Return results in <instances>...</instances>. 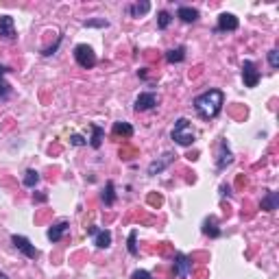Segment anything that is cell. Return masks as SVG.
I'll use <instances>...</instances> for the list:
<instances>
[{
  "label": "cell",
  "mask_w": 279,
  "mask_h": 279,
  "mask_svg": "<svg viewBox=\"0 0 279 279\" xmlns=\"http://www.w3.org/2000/svg\"><path fill=\"white\" fill-rule=\"evenodd\" d=\"M223 105H225V94L221 90H207L201 94V96L194 98V109H197V114L201 118H205V120L216 118L221 114Z\"/></svg>",
  "instance_id": "cell-1"
},
{
  "label": "cell",
  "mask_w": 279,
  "mask_h": 279,
  "mask_svg": "<svg viewBox=\"0 0 279 279\" xmlns=\"http://www.w3.org/2000/svg\"><path fill=\"white\" fill-rule=\"evenodd\" d=\"M194 138H197V133H194L192 124H190L186 118H179V120L175 122V129H173V140L181 146H192Z\"/></svg>",
  "instance_id": "cell-2"
},
{
  "label": "cell",
  "mask_w": 279,
  "mask_h": 279,
  "mask_svg": "<svg viewBox=\"0 0 279 279\" xmlns=\"http://www.w3.org/2000/svg\"><path fill=\"white\" fill-rule=\"evenodd\" d=\"M74 59H76V63H79L83 70H90V68L96 66V55H94V50L87 44L76 46L74 48Z\"/></svg>",
  "instance_id": "cell-3"
},
{
  "label": "cell",
  "mask_w": 279,
  "mask_h": 279,
  "mask_svg": "<svg viewBox=\"0 0 279 279\" xmlns=\"http://www.w3.org/2000/svg\"><path fill=\"white\" fill-rule=\"evenodd\" d=\"M11 242H13V247L17 249V251L24 253L28 260H35V258L39 255V251L31 245V242H28V238H24V236H17V234H15V236H11Z\"/></svg>",
  "instance_id": "cell-4"
},
{
  "label": "cell",
  "mask_w": 279,
  "mask_h": 279,
  "mask_svg": "<svg viewBox=\"0 0 279 279\" xmlns=\"http://www.w3.org/2000/svg\"><path fill=\"white\" fill-rule=\"evenodd\" d=\"M242 81L247 87H255L260 83V70L253 61H245L242 63Z\"/></svg>",
  "instance_id": "cell-5"
},
{
  "label": "cell",
  "mask_w": 279,
  "mask_h": 279,
  "mask_svg": "<svg viewBox=\"0 0 279 279\" xmlns=\"http://www.w3.org/2000/svg\"><path fill=\"white\" fill-rule=\"evenodd\" d=\"M190 271H192V260L183 253H175V275L177 277H188Z\"/></svg>",
  "instance_id": "cell-6"
},
{
  "label": "cell",
  "mask_w": 279,
  "mask_h": 279,
  "mask_svg": "<svg viewBox=\"0 0 279 279\" xmlns=\"http://www.w3.org/2000/svg\"><path fill=\"white\" fill-rule=\"evenodd\" d=\"M0 39L4 41L15 39V24L11 15H0Z\"/></svg>",
  "instance_id": "cell-7"
},
{
  "label": "cell",
  "mask_w": 279,
  "mask_h": 279,
  "mask_svg": "<svg viewBox=\"0 0 279 279\" xmlns=\"http://www.w3.org/2000/svg\"><path fill=\"white\" fill-rule=\"evenodd\" d=\"M157 105V96L153 92H144V94H140L138 98H135V111H148V109H153V107Z\"/></svg>",
  "instance_id": "cell-8"
},
{
  "label": "cell",
  "mask_w": 279,
  "mask_h": 279,
  "mask_svg": "<svg viewBox=\"0 0 279 279\" xmlns=\"http://www.w3.org/2000/svg\"><path fill=\"white\" fill-rule=\"evenodd\" d=\"M175 157H177L175 153H166V155H162V159H157V162H153L151 166H148V175H159V173H164V170L175 162Z\"/></svg>",
  "instance_id": "cell-9"
},
{
  "label": "cell",
  "mask_w": 279,
  "mask_h": 279,
  "mask_svg": "<svg viewBox=\"0 0 279 279\" xmlns=\"http://www.w3.org/2000/svg\"><path fill=\"white\" fill-rule=\"evenodd\" d=\"M240 26L238 17L234 13H221L218 15V31L225 33V31H236V28Z\"/></svg>",
  "instance_id": "cell-10"
},
{
  "label": "cell",
  "mask_w": 279,
  "mask_h": 279,
  "mask_svg": "<svg viewBox=\"0 0 279 279\" xmlns=\"http://www.w3.org/2000/svg\"><path fill=\"white\" fill-rule=\"evenodd\" d=\"M231 162H234V155H231L227 142H221V146H218V162H216V168L223 170L225 166H229Z\"/></svg>",
  "instance_id": "cell-11"
},
{
  "label": "cell",
  "mask_w": 279,
  "mask_h": 279,
  "mask_svg": "<svg viewBox=\"0 0 279 279\" xmlns=\"http://www.w3.org/2000/svg\"><path fill=\"white\" fill-rule=\"evenodd\" d=\"M66 231H68V221H61L57 225H50V229L46 231V236H48L50 242H59L63 238V234H66Z\"/></svg>",
  "instance_id": "cell-12"
},
{
  "label": "cell",
  "mask_w": 279,
  "mask_h": 279,
  "mask_svg": "<svg viewBox=\"0 0 279 279\" xmlns=\"http://www.w3.org/2000/svg\"><path fill=\"white\" fill-rule=\"evenodd\" d=\"M177 17H181L186 24H192V22L199 20V11L192 9V7H179L177 9Z\"/></svg>",
  "instance_id": "cell-13"
},
{
  "label": "cell",
  "mask_w": 279,
  "mask_h": 279,
  "mask_svg": "<svg viewBox=\"0 0 279 279\" xmlns=\"http://www.w3.org/2000/svg\"><path fill=\"white\" fill-rule=\"evenodd\" d=\"M277 205H279V194L277 192H266V197L262 199V210L266 212H275L277 210Z\"/></svg>",
  "instance_id": "cell-14"
},
{
  "label": "cell",
  "mask_w": 279,
  "mask_h": 279,
  "mask_svg": "<svg viewBox=\"0 0 279 279\" xmlns=\"http://www.w3.org/2000/svg\"><path fill=\"white\" fill-rule=\"evenodd\" d=\"M94 236H96L94 245H96L98 249H107V247L111 245V231H109V229H98Z\"/></svg>",
  "instance_id": "cell-15"
},
{
  "label": "cell",
  "mask_w": 279,
  "mask_h": 279,
  "mask_svg": "<svg viewBox=\"0 0 279 279\" xmlns=\"http://www.w3.org/2000/svg\"><path fill=\"white\" fill-rule=\"evenodd\" d=\"M114 135L116 138H131L133 127L129 122H114Z\"/></svg>",
  "instance_id": "cell-16"
},
{
  "label": "cell",
  "mask_w": 279,
  "mask_h": 279,
  "mask_svg": "<svg viewBox=\"0 0 279 279\" xmlns=\"http://www.w3.org/2000/svg\"><path fill=\"white\" fill-rule=\"evenodd\" d=\"M103 138H105V129L98 127V124H92V140H90V146H92V148H100V144H103Z\"/></svg>",
  "instance_id": "cell-17"
},
{
  "label": "cell",
  "mask_w": 279,
  "mask_h": 279,
  "mask_svg": "<svg viewBox=\"0 0 279 279\" xmlns=\"http://www.w3.org/2000/svg\"><path fill=\"white\" fill-rule=\"evenodd\" d=\"M203 234L205 236H212V238H218L221 236V229H218V225H216V218H207V221L203 223Z\"/></svg>",
  "instance_id": "cell-18"
},
{
  "label": "cell",
  "mask_w": 279,
  "mask_h": 279,
  "mask_svg": "<svg viewBox=\"0 0 279 279\" xmlns=\"http://www.w3.org/2000/svg\"><path fill=\"white\" fill-rule=\"evenodd\" d=\"M183 59H186V48H183V46L166 52V61L168 63H179V61H183Z\"/></svg>",
  "instance_id": "cell-19"
},
{
  "label": "cell",
  "mask_w": 279,
  "mask_h": 279,
  "mask_svg": "<svg viewBox=\"0 0 279 279\" xmlns=\"http://www.w3.org/2000/svg\"><path fill=\"white\" fill-rule=\"evenodd\" d=\"M148 9H151V2H138V4H131V7H127V13L131 15V17H140V15H144Z\"/></svg>",
  "instance_id": "cell-20"
},
{
  "label": "cell",
  "mask_w": 279,
  "mask_h": 279,
  "mask_svg": "<svg viewBox=\"0 0 279 279\" xmlns=\"http://www.w3.org/2000/svg\"><path fill=\"white\" fill-rule=\"evenodd\" d=\"M114 201H116V192H114V181H107V186L103 190V203L107 207H111L114 205Z\"/></svg>",
  "instance_id": "cell-21"
},
{
  "label": "cell",
  "mask_w": 279,
  "mask_h": 279,
  "mask_svg": "<svg viewBox=\"0 0 279 279\" xmlns=\"http://www.w3.org/2000/svg\"><path fill=\"white\" fill-rule=\"evenodd\" d=\"M9 72V68L7 66H0V98H7L11 90H9V83L4 81V74Z\"/></svg>",
  "instance_id": "cell-22"
},
{
  "label": "cell",
  "mask_w": 279,
  "mask_h": 279,
  "mask_svg": "<svg viewBox=\"0 0 279 279\" xmlns=\"http://www.w3.org/2000/svg\"><path fill=\"white\" fill-rule=\"evenodd\" d=\"M37 181H39V173L37 170H33V168H28L24 173V186L26 188H35L37 186Z\"/></svg>",
  "instance_id": "cell-23"
},
{
  "label": "cell",
  "mask_w": 279,
  "mask_h": 279,
  "mask_svg": "<svg viewBox=\"0 0 279 279\" xmlns=\"http://www.w3.org/2000/svg\"><path fill=\"white\" fill-rule=\"evenodd\" d=\"M170 22H173V15H170L168 11H159V15H157V26L162 28V31L170 26Z\"/></svg>",
  "instance_id": "cell-24"
},
{
  "label": "cell",
  "mask_w": 279,
  "mask_h": 279,
  "mask_svg": "<svg viewBox=\"0 0 279 279\" xmlns=\"http://www.w3.org/2000/svg\"><path fill=\"white\" fill-rule=\"evenodd\" d=\"M135 238H138V229H133L131 234H129V245H127V249H129V253H131V255H138V245H135Z\"/></svg>",
  "instance_id": "cell-25"
},
{
  "label": "cell",
  "mask_w": 279,
  "mask_h": 279,
  "mask_svg": "<svg viewBox=\"0 0 279 279\" xmlns=\"http://www.w3.org/2000/svg\"><path fill=\"white\" fill-rule=\"evenodd\" d=\"M269 63H271L273 70L279 68V52H277V50H271V52H269Z\"/></svg>",
  "instance_id": "cell-26"
},
{
  "label": "cell",
  "mask_w": 279,
  "mask_h": 279,
  "mask_svg": "<svg viewBox=\"0 0 279 279\" xmlns=\"http://www.w3.org/2000/svg\"><path fill=\"white\" fill-rule=\"evenodd\" d=\"M85 26H96V28H107L109 22L107 20H85Z\"/></svg>",
  "instance_id": "cell-27"
},
{
  "label": "cell",
  "mask_w": 279,
  "mask_h": 279,
  "mask_svg": "<svg viewBox=\"0 0 279 279\" xmlns=\"http://www.w3.org/2000/svg\"><path fill=\"white\" fill-rule=\"evenodd\" d=\"M70 144L72 146H83L85 144V140H83L81 135H70Z\"/></svg>",
  "instance_id": "cell-28"
},
{
  "label": "cell",
  "mask_w": 279,
  "mask_h": 279,
  "mask_svg": "<svg viewBox=\"0 0 279 279\" xmlns=\"http://www.w3.org/2000/svg\"><path fill=\"white\" fill-rule=\"evenodd\" d=\"M133 279H153V277L148 275L146 271H135V273H133Z\"/></svg>",
  "instance_id": "cell-29"
},
{
  "label": "cell",
  "mask_w": 279,
  "mask_h": 279,
  "mask_svg": "<svg viewBox=\"0 0 279 279\" xmlns=\"http://www.w3.org/2000/svg\"><path fill=\"white\" fill-rule=\"evenodd\" d=\"M35 201H39V203H44V201H46V194H37V197H35Z\"/></svg>",
  "instance_id": "cell-30"
},
{
  "label": "cell",
  "mask_w": 279,
  "mask_h": 279,
  "mask_svg": "<svg viewBox=\"0 0 279 279\" xmlns=\"http://www.w3.org/2000/svg\"><path fill=\"white\" fill-rule=\"evenodd\" d=\"M0 279H9L7 275H4V273H0Z\"/></svg>",
  "instance_id": "cell-31"
}]
</instances>
